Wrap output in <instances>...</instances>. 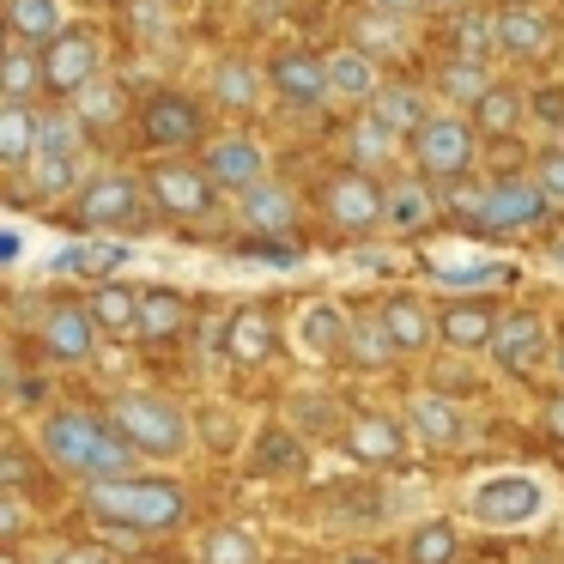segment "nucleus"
<instances>
[{
    "label": "nucleus",
    "instance_id": "39",
    "mask_svg": "<svg viewBox=\"0 0 564 564\" xmlns=\"http://www.w3.org/2000/svg\"><path fill=\"white\" fill-rule=\"evenodd\" d=\"M491 86H498V79H491L479 62H462V55H449V62L437 67V79H431V91H437L443 104H467V110H474Z\"/></svg>",
    "mask_w": 564,
    "mask_h": 564
},
{
    "label": "nucleus",
    "instance_id": "20",
    "mask_svg": "<svg viewBox=\"0 0 564 564\" xmlns=\"http://www.w3.org/2000/svg\"><path fill=\"white\" fill-rule=\"evenodd\" d=\"M503 310H491L486 297H449L437 310V340L449 352H491V334H498Z\"/></svg>",
    "mask_w": 564,
    "mask_h": 564
},
{
    "label": "nucleus",
    "instance_id": "47",
    "mask_svg": "<svg viewBox=\"0 0 564 564\" xmlns=\"http://www.w3.org/2000/svg\"><path fill=\"white\" fill-rule=\"evenodd\" d=\"M370 7H377V13H389V19H406V25H413L419 13H425L419 0H370Z\"/></svg>",
    "mask_w": 564,
    "mask_h": 564
},
{
    "label": "nucleus",
    "instance_id": "44",
    "mask_svg": "<svg viewBox=\"0 0 564 564\" xmlns=\"http://www.w3.org/2000/svg\"><path fill=\"white\" fill-rule=\"evenodd\" d=\"M528 116L546 122V128H564V91H534V98H528Z\"/></svg>",
    "mask_w": 564,
    "mask_h": 564
},
{
    "label": "nucleus",
    "instance_id": "38",
    "mask_svg": "<svg viewBox=\"0 0 564 564\" xmlns=\"http://www.w3.org/2000/svg\"><path fill=\"white\" fill-rule=\"evenodd\" d=\"M455 55H462V62H479V67H486L491 55H503L498 13H486V7H462V13H455Z\"/></svg>",
    "mask_w": 564,
    "mask_h": 564
},
{
    "label": "nucleus",
    "instance_id": "29",
    "mask_svg": "<svg viewBox=\"0 0 564 564\" xmlns=\"http://www.w3.org/2000/svg\"><path fill=\"white\" fill-rule=\"evenodd\" d=\"M462 558V522L449 516H431V522H413L401 540V564H455Z\"/></svg>",
    "mask_w": 564,
    "mask_h": 564
},
{
    "label": "nucleus",
    "instance_id": "42",
    "mask_svg": "<svg viewBox=\"0 0 564 564\" xmlns=\"http://www.w3.org/2000/svg\"><path fill=\"white\" fill-rule=\"evenodd\" d=\"M268 346H273L268 316H261V310H237L231 328H225V352H231L237 365H261V358H268Z\"/></svg>",
    "mask_w": 564,
    "mask_h": 564
},
{
    "label": "nucleus",
    "instance_id": "48",
    "mask_svg": "<svg viewBox=\"0 0 564 564\" xmlns=\"http://www.w3.org/2000/svg\"><path fill=\"white\" fill-rule=\"evenodd\" d=\"M540 419H546V431H552V437H558V443H564V389H558V394H552V401H546V406H540Z\"/></svg>",
    "mask_w": 564,
    "mask_h": 564
},
{
    "label": "nucleus",
    "instance_id": "36",
    "mask_svg": "<svg viewBox=\"0 0 564 564\" xmlns=\"http://www.w3.org/2000/svg\"><path fill=\"white\" fill-rule=\"evenodd\" d=\"M0 91H7V104H31L37 91H50V74H43L37 43L13 37V50H7V62H0Z\"/></svg>",
    "mask_w": 564,
    "mask_h": 564
},
{
    "label": "nucleus",
    "instance_id": "40",
    "mask_svg": "<svg viewBox=\"0 0 564 564\" xmlns=\"http://www.w3.org/2000/svg\"><path fill=\"white\" fill-rule=\"evenodd\" d=\"M74 116H79V128H86V134H104V128H116V122L128 116L122 86H116L110 74H104V79H91V86L74 98Z\"/></svg>",
    "mask_w": 564,
    "mask_h": 564
},
{
    "label": "nucleus",
    "instance_id": "1",
    "mask_svg": "<svg viewBox=\"0 0 564 564\" xmlns=\"http://www.w3.org/2000/svg\"><path fill=\"white\" fill-rule=\"evenodd\" d=\"M37 455L55 467V474L79 479V486H91V479H116V474H134L140 455L128 449V437L110 425V413H79V406H62V413H43L37 419Z\"/></svg>",
    "mask_w": 564,
    "mask_h": 564
},
{
    "label": "nucleus",
    "instance_id": "14",
    "mask_svg": "<svg viewBox=\"0 0 564 564\" xmlns=\"http://www.w3.org/2000/svg\"><path fill=\"white\" fill-rule=\"evenodd\" d=\"M268 86L285 110H322L334 98L328 86V55H310V50H280L268 67Z\"/></svg>",
    "mask_w": 564,
    "mask_h": 564
},
{
    "label": "nucleus",
    "instance_id": "37",
    "mask_svg": "<svg viewBox=\"0 0 564 564\" xmlns=\"http://www.w3.org/2000/svg\"><path fill=\"white\" fill-rule=\"evenodd\" d=\"M352 43L365 55H406V50H413V25H406V19L377 13V7H365V13L352 19Z\"/></svg>",
    "mask_w": 564,
    "mask_h": 564
},
{
    "label": "nucleus",
    "instance_id": "9",
    "mask_svg": "<svg viewBox=\"0 0 564 564\" xmlns=\"http://www.w3.org/2000/svg\"><path fill=\"white\" fill-rule=\"evenodd\" d=\"M552 352H558V346H552V328H546L540 310H503L486 358L503 370V377H534L540 365H552Z\"/></svg>",
    "mask_w": 564,
    "mask_h": 564
},
{
    "label": "nucleus",
    "instance_id": "22",
    "mask_svg": "<svg viewBox=\"0 0 564 564\" xmlns=\"http://www.w3.org/2000/svg\"><path fill=\"white\" fill-rule=\"evenodd\" d=\"M237 225H243V231H256V237L297 231V195L268 176V183H256L249 195H237Z\"/></svg>",
    "mask_w": 564,
    "mask_h": 564
},
{
    "label": "nucleus",
    "instance_id": "26",
    "mask_svg": "<svg viewBox=\"0 0 564 564\" xmlns=\"http://www.w3.org/2000/svg\"><path fill=\"white\" fill-rule=\"evenodd\" d=\"M346 152H352V171H370V176H377V171H389L394 159H406V140L394 134L389 122H377V116L365 110L352 128H346Z\"/></svg>",
    "mask_w": 564,
    "mask_h": 564
},
{
    "label": "nucleus",
    "instance_id": "31",
    "mask_svg": "<svg viewBox=\"0 0 564 564\" xmlns=\"http://www.w3.org/2000/svg\"><path fill=\"white\" fill-rule=\"evenodd\" d=\"M7 31H13L19 43L50 50L67 31V0H7Z\"/></svg>",
    "mask_w": 564,
    "mask_h": 564
},
{
    "label": "nucleus",
    "instance_id": "46",
    "mask_svg": "<svg viewBox=\"0 0 564 564\" xmlns=\"http://www.w3.org/2000/svg\"><path fill=\"white\" fill-rule=\"evenodd\" d=\"M50 564H116V558H110V546H79L74 540V546H62Z\"/></svg>",
    "mask_w": 564,
    "mask_h": 564
},
{
    "label": "nucleus",
    "instance_id": "21",
    "mask_svg": "<svg viewBox=\"0 0 564 564\" xmlns=\"http://www.w3.org/2000/svg\"><path fill=\"white\" fill-rule=\"evenodd\" d=\"M498 43L503 62H540V55H552V19L534 0H510V7H498Z\"/></svg>",
    "mask_w": 564,
    "mask_h": 564
},
{
    "label": "nucleus",
    "instance_id": "16",
    "mask_svg": "<svg viewBox=\"0 0 564 564\" xmlns=\"http://www.w3.org/2000/svg\"><path fill=\"white\" fill-rule=\"evenodd\" d=\"M98 316H91L86 304H55L50 316L37 322V346L50 365H86L91 352H98Z\"/></svg>",
    "mask_w": 564,
    "mask_h": 564
},
{
    "label": "nucleus",
    "instance_id": "8",
    "mask_svg": "<svg viewBox=\"0 0 564 564\" xmlns=\"http://www.w3.org/2000/svg\"><path fill=\"white\" fill-rule=\"evenodd\" d=\"M147 188H152V207L171 213V219H213L219 195H225L207 176V164H188V159H152Z\"/></svg>",
    "mask_w": 564,
    "mask_h": 564
},
{
    "label": "nucleus",
    "instance_id": "6",
    "mask_svg": "<svg viewBox=\"0 0 564 564\" xmlns=\"http://www.w3.org/2000/svg\"><path fill=\"white\" fill-rule=\"evenodd\" d=\"M86 176L91 171H86V128H79V116L74 110L50 116V122H43V147L25 171V188L37 200H67V195L86 188Z\"/></svg>",
    "mask_w": 564,
    "mask_h": 564
},
{
    "label": "nucleus",
    "instance_id": "25",
    "mask_svg": "<svg viewBox=\"0 0 564 564\" xmlns=\"http://www.w3.org/2000/svg\"><path fill=\"white\" fill-rule=\"evenodd\" d=\"M437 219V183H425V176H394L389 183V200H382V225L389 231H419V225Z\"/></svg>",
    "mask_w": 564,
    "mask_h": 564
},
{
    "label": "nucleus",
    "instance_id": "27",
    "mask_svg": "<svg viewBox=\"0 0 564 564\" xmlns=\"http://www.w3.org/2000/svg\"><path fill=\"white\" fill-rule=\"evenodd\" d=\"M328 86H334V98H340V104H370V98L382 91V67H377V55H365L358 43L334 50V55H328Z\"/></svg>",
    "mask_w": 564,
    "mask_h": 564
},
{
    "label": "nucleus",
    "instance_id": "12",
    "mask_svg": "<svg viewBox=\"0 0 564 564\" xmlns=\"http://www.w3.org/2000/svg\"><path fill=\"white\" fill-rule=\"evenodd\" d=\"M43 74H50V91L79 98L91 79H104V37L91 25H67L62 37L43 50Z\"/></svg>",
    "mask_w": 564,
    "mask_h": 564
},
{
    "label": "nucleus",
    "instance_id": "35",
    "mask_svg": "<svg viewBox=\"0 0 564 564\" xmlns=\"http://www.w3.org/2000/svg\"><path fill=\"white\" fill-rule=\"evenodd\" d=\"M86 310L98 316L104 334H140V292L122 280H98L86 297Z\"/></svg>",
    "mask_w": 564,
    "mask_h": 564
},
{
    "label": "nucleus",
    "instance_id": "4",
    "mask_svg": "<svg viewBox=\"0 0 564 564\" xmlns=\"http://www.w3.org/2000/svg\"><path fill=\"white\" fill-rule=\"evenodd\" d=\"M110 425L122 431L128 449H134L147 467L188 462V449H195V437H200V425L188 419V406H176L171 394H159V389H122L110 401Z\"/></svg>",
    "mask_w": 564,
    "mask_h": 564
},
{
    "label": "nucleus",
    "instance_id": "30",
    "mask_svg": "<svg viewBox=\"0 0 564 564\" xmlns=\"http://www.w3.org/2000/svg\"><path fill=\"white\" fill-rule=\"evenodd\" d=\"M365 110L377 116V122H389L401 140H413L419 128H425L431 116H437V110H431V91H419V86H382L377 98L365 104Z\"/></svg>",
    "mask_w": 564,
    "mask_h": 564
},
{
    "label": "nucleus",
    "instance_id": "5",
    "mask_svg": "<svg viewBox=\"0 0 564 564\" xmlns=\"http://www.w3.org/2000/svg\"><path fill=\"white\" fill-rule=\"evenodd\" d=\"M479 159V128L462 110H437L413 140H406V164H413L425 183H462Z\"/></svg>",
    "mask_w": 564,
    "mask_h": 564
},
{
    "label": "nucleus",
    "instance_id": "24",
    "mask_svg": "<svg viewBox=\"0 0 564 564\" xmlns=\"http://www.w3.org/2000/svg\"><path fill=\"white\" fill-rule=\"evenodd\" d=\"M377 316H382V328H389V340H394V352H401V358L425 352L431 334H437V316H431V310L419 304L413 292H389V297L377 304Z\"/></svg>",
    "mask_w": 564,
    "mask_h": 564
},
{
    "label": "nucleus",
    "instance_id": "7",
    "mask_svg": "<svg viewBox=\"0 0 564 564\" xmlns=\"http://www.w3.org/2000/svg\"><path fill=\"white\" fill-rule=\"evenodd\" d=\"M152 207V188L128 171H91L86 188H79L74 213L86 231H140Z\"/></svg>",
    "mask_w": 564,
    "mask_h": 564
},
{
    "label": "nucleus",
    "instance_id": "52",
    "mask_svg": "<svg viewBox=\"0 0 564 564\" xmlns=\"http://www.w3.org/2000/svg\"><path fill=\"white\" fill-rule=\"evenodd\" d=\"M534 564H564V558H534Z\"/></svg>",
    "mask_w": 564,
    "mask_h": 564
},
{
    "label": "nucleus",
    "instance_id": "18",
    "mask_svg": "<svg viewBox=\"0 0 564 564\" xmlns=\"http://www.w3.org/2000/svg\"><path fill=\"white\" fill-rule=\"evenodd\" d=\"M413 449V431L401 413H352L346 419V455L365 467H394Z\"/></svg>",
    "mask_w": 564,
    "mask_h": 564
},
{
    "label": "nucleus",
    "instance_id": "43",
    "mask_svg": "<svg viewBox=\"0 0 564 564\" xmlns=\"http://www.w3.org/2000/svg\"><path fill=\"white\" fill-rule=\"evenodd\" d=\"M534 183L546 188V200H552V207H564V147L540 152V164H534Z\"/></svg>",
    "mask_w": 564,
    "mask_h": 564
},
{
    "label": "nucleus",
    "instance_id": "23",
    "mask_svg": "<svg viewBox=\"0 0 564 564\" xmlns=\"http://www.w3.org/2000/svg\"><path fill=\"white\" fill-rule=\"evenodd\" d=\"M261 91H273V86H268V74H261V67L249 62V55H225V62H213L207 98L219 104V110L249 116V110H261Z\"/></svg>",
    "mask_w": 564,
    "mask_h": 564
},
{
    "label": "nucleus",
    "instance_id": "51",
    "mask_svg": "<svg viewBox=\"0 0 564 564\" xmlns=\"http://www.w3.org/2000/svg\"><path fill=\"white\" fill-rule=\"evenodd\" d=\"M552 370H558V382H564V340H558V352H552Z\"/></svg>",
    "mask_w": 564,
    "mask_h": 564
},
{
    "label": "nucleus",
    "instance_id": "17",
    "mask_svg": "<svg viewBox=\"0 0 564 564\" xmlns=\"http://www.w3.org/2000/svg\"><path fill=\"white\" fill-rule=\"evenodd\" d=\"M140 134H147V147H159V152H183V147H195V140L207 134V116H200V104L183 98V91H159V98L140 110Z\"/></svg>",
    "mask_w": 564,
    "mask_h": 564
},
{
    "label": "nucleus",
    "instance_id": "49",
    "mask_svg": "<svg viewBox=\"0 0 564 564\" xmlns=\"http://www.w3.org/2000/svg\"><path fill=\"white\" fill-rule=\"evenodd\" d=\"M425 13H462V0H419Z\"/></svg>",
    "mask_w": 564,
    "mask_h": 564
},
{
    "label": "nucleus",
    "instance_id": "33",
    "mask_svg": "<svg viewBox=\"0 0 564 564\" xmlns=\"http://www.w3.org/2000/svg\"><path fill=\"white\" fill-rule=\"evenodd\" d=\"M467 116H474V128L486 140H503V134H516V128L528 122V91L522 86H503V79H498V86H491Z\"/></svg>",
    "mask_w": 564,
    "mask_h": 564
},
{
    "label": "nucleus",
    "instance_id": "41",
    "mask_svg": "<svg viewBox=\"0 0 564 564\" xmlns=\"http://www.w3.org/2000/svg\"><path fill=\"white\" fill-rule=\"evenodd\" d=\"M183 322H188V304L171 285L140 292V334H147V340H171V334H183Z\"/></svg>",
    "mask_w": 564,
    "mask_h": 564
},
{
    "label": "nucleus",
    "instance_id": "32",
    "mask_svg": "<svg viewBox=\"0 0 564 564\" xmlns=\"http://www.w3.org/2000/svg\"><path fill=\"white\" fill-rule=\"evenodd\" d=\"M200 564H268V546L249 522H219L200 534Z\"/></svg>",
    "mask_w": 564,
    "mask_h": 564
},
{
    "label": "nucleus",
    "instance_id": "50",
    "mask_svg": "<svg viewBox=\"0 0 564 564\" xmlns=\"http://www.w3.org/2000/svg\"><path fill=\"white\" fill-rule=\"evenodd\" d=\"M340 564H389V558H382V552H346Z\"/></svg>",
    "mask_w": 564,
    "mask_h": 564
},
{
    "label": "nucleus",
    "instance_id": "34",
    "mask_svg": "<svg viewBox=\"0 0 564 564\" xmlns=\"http://www.w3.org/2000/svg\"><path fill=\"white\" fill-rule=\"evenodd\" d=\"M394 340H389V328H382V316L370 310V316H352V334H346V365L352 370H365V377H377V370H389L394 365Z\"/></svg>",
    "mask_w": 564,
    "mask_h": 564
},
{
    "label": "nucleus",
    "instance_id": "10",
    "mask_svg": "<svg viewBox=\"0 0 564 564\" xmlns=\"http://www.w3.org/2000/svg\"><path fill=\"white\" fill-rule=\"evenodd\" d=\"M546 188L528 176V183H491L486 195H474V207H467V225L486 237H503V231H528V225L546 219Z\"/></svg>",
    "mask_w": 564,
    "mask_h": 564
},
{
    "label": "nucleus",
    "instance_id": "13",
    "mask_svg": "<svg viewBox=\"0 0 564 564\" xmlns=\"http://www.w3.org/2000/svg\"><path fill=\"white\" fill-rule=\"evenodd\" d=\"M401 419H406V431H413V443H419V449H431V455H455V449L474 443V419H467L449 394H431V389L406 394V413Z\"/></svg>",
    "mask_w": 564,
    "mask_h": 564
},
{
    "label": "nucleus",
    "instance_id": "19",
    "mask_svg": "<svg viewBox=\"0 0 564 564\" xmlns=\"http://www.w3.org/2000/svg\"><path fill=\"white\" fill-rule=\"evenodd\" d=\"M346 334H352V316H346L340 304H328V297H310L304 310L292 316V346L304 358H346Z\"/></svg>",
    "mask_w": 564,
    "mask_h": 564
},
{
    "label": "nucleus",
    "instance_id": "45",
    "mask_svg": "<svg viewBox=\"0 0 564 564\" xmlns=\"http://www.w3.org/2000/svg\"><path fill=\"white\" fill-rule=\"evenodd\" d=\"M19 534H25V503H19V491H0V540Z\"/></svg>",
    "mask_w": 564,
    "mask_h": 564
},
{
    "label": "nucleus",
    "instance_id": "11",
    "mask_svg": "<svg viewBox=\"0 0 564 564\" xmlns=\"http://www.w3.org/2000/svg\"><path fill=\"white\" fill-rule=\"evenodd\" d=\"M382 200H389V183H377L370 171H340L322 183V213H328L334 231H377L382 225Z\"/></svg>",
    "mask_w": 564,
    "mask_h": 564
},
{
    "label": "nucleus",
    "instance_id": "53",
    "mask_svg": "<svg viewBox=\"0 0 564 564\" xmlns=\"http://www.w3.org/2000/svg\"><path fill=\"white\" fill-rule=\"evenodd\" d=\"M558 256H564V249H558Z\"/></svg>",
    "mask_w": 564,
    "mask_h": 564
},
{
    "label": "nucleus",
    "instance_id": "3",
    "mask_svg": "<svg viewBox=\"0 0 564 564\" xmlns=\"http://www.w3.org/2000/svg\"><path fill=\"white\" fill-rule=\"evenodd\" d=\"M552 510H558V486L534 467H498L462 491V522L486 528V534H528Z\"/></svg>",
    "mask_w": 564,
    "mask_h": 564
},
{
    "label": "nucleus",
    "instance_id": "28",
    "mask_svg": "<svg viewBox=\"0 0 564 564\" xmlns=\"http://www.w3.org/2000/svg\"><path fill=\"white\" fill-rule=\"evenodd\" d=\"M43 147V116L31 104H0V164L25 176Z\"/></svg>",
    "mask_w": 564,
    "mask_h": 564
},
{
    "label": "nucleus",
    "instance_id": "2",
    "mask_svg": "<svg viewBox=\"0 0 564 564\" xmlns=\"http://www.w3.org/2000/svg\"><path fill=\"white\" fill-rule=\"evenodd\" d=\"M91 522H122V528H140V534H171V528L188 522V491L183 479L171 474H116V479H91L79 491Z\"/></svg>",
    "mask_w": 564,
    "mask_h": 564
},
{
    "label": "nucleus",
    "instance_id": "15",
    "mask_svg": "<svg viewBox=\"0 0 564 564\" xmlns=\"http://www.w3.org/2000/svg\"><path fill=\"white\" fill-rule=\"evenodd\" d=\"M200 164H207V176L225 195H249L256 183H268V147L256 134H213Z\"/></svg>",
    "mask_w": 564,
    "mask_h": 564
}]
</instances>
